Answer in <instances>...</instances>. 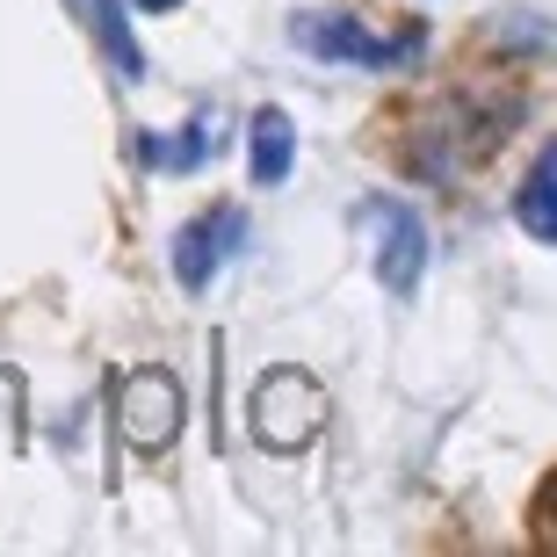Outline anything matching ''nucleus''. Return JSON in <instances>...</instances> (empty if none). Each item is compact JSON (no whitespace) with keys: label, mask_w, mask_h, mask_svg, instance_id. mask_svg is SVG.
Segmentation results:
<instances>
[{"label":"nucleus","mask_w":557,"mask_h":557,"mask_svg":"<svg viewBox=\"0 0 557 557\" xmlns=\"http://www.w3.org/2000/svg\"><path fill=\"white\" fill-rule=\"evenodd\" d=\"M239 247H247V210L239 203H218V210H203V218H188V225L174 232V283L182 289H210L232 269Z\"/></svg>","instance_id":"20e7f679"},{"label":"nucleus","mask_w":557,"mask_h":557,"mask_svg":"<svg viewBox=\"0 0 557 557\" xmlns=\"http://www.w3.org/2000/svg\"><path fill=\"white\" fill-rule=\"evenodd\" d=\"M428 275V225L406 203H376V283L392 297H413Z\"/></svg>","instance_id":"39448f33"},{"label":"nucleus","mask_w":557,"mask_h":557,"mask_svg":"<svg viewBox=\"0 0 557 557\" xmlns=\"http://www.w3.org/2000/svg\"><path fill=\"white\" fill-rule=\"evenodd\" d=\"M218 145H225V116L196 109L182 131H138V166H152V174H196Z\"/></svg>","instance_id":"423d86ee"},{"label":"nucleus","mask_w":557,"mask_h":557,"mask_svg":"<svg viewBox=\"0 0 557 557\" xmlns=\"http://www.w3.org/2000/svg\"><path fill=\"white\" fill-rule=\"evenodd\" d=\"M247 420H253V442L275 456H297L326 434V384L311 370H269L247 398Z\"/></svg>","instance_id":"f03ea898"},{"label":"nucleus","mask_w":557,"mask_h":557,"mask_svg":"<svg viewBox=\"0 0 557 557\" xmlns=\"http://www.w3.org/2000/svg\"><path fill=\"white\" fill-rule=\"evenodd\" d=\"M515 218H521L529 239H543V247L557 239V152H536V160H529L521 196H515Z\"/></svg>","instance_id":"6e6552de"},{"label":"nucleus","mask_w":557,"mask_h":557,"mask_svg":"<svg viewBox=\"0 0 557 557\" xmlns=\"http://www.w3.org/2000/svg\"><path fill=\"white\" fill-rule=\"evenodd\" d=\"M289 166H297V124H289V109H253V124H247V174L261 188H283Z\"/></svg>","instance_id":"0eeeda50"},{"label":"nucleus","mask_w":557,"mask_h":557,"mask_svg":"<svg viewBox=\"0 0 557 557\" xmlns=\"http://www.w3.org/2000/svg\"><path fill=\"white\" fill-rule=\"evenodd\" d=\"M81 15L95 22V37H102L109 65H116L124 81H145V51H138V37H131V15H124V0H81Z\"/></svg>","instance_id":"1a4fd4ad"},{"label":"nucleus","mask_w":557,"mask_h":557,"mask_svg":"<svg viewBox=\"0 0 557 557\" xmlns=\"http://www.w3.org/2000/svg\"><path fill=\"white\" fill-rule=\"evenodd\" d=\"M289 37H297V51H305V59L362 65V73H398V65H413L420 51H428V44H420V29L384 37V29L341 15V8H305V15H289Z\"/></svg>","instance_id":"f257e3e1"},{"label":"nucleus","mask_w":557,"mask_h":557,"mask_svg":"<svg viewBox=\"0 0 557 557\" xmlns=\"http://www.w3.org/2000/svg\"><path fill=\"white\" fill-rule=\"evenodd\" d=\"M182 420H188V398H182V384H174L166 370H131L124 384H116V434H124L131 456L174 449Z\"/></svg>","instance_id":"7ed1b4c3"},{"label":"nucleus","mask_w":557,"mask_h":557,"mask_svg":"<svg viewBox=\"0 0 557 557\" xmlns=\"http://www.w3.org/2000/svg\"><path fill=\"white\" fill-rule=\"evenodd\" d=\"M124 8H138V15H174L182 0H124Z\"/></svg>","instance_id":"9d476101"}]
</instances>
